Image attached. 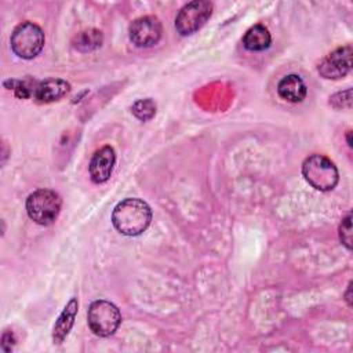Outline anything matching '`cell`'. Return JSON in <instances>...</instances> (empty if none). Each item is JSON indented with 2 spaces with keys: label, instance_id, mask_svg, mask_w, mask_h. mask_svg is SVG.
Segmentation results:
<instances>
[{
  "label": "cell",
  "instance_id": "1",
  "mask_svg": "<svg viewBox=\"0 0 353 353\" xmlns=\"http://www.w3.org/2000/svg\"><path fill=\"white\" fill-rule=\"evenodd\" d=\"M152 221L149 204L137 197H128L116 204L112 212V223L124 236H138L148 229Z\"/></svg>",
  "mask_w": 353,
  "mask_h": 353
},
{
  "label": "cell",
  "instance_id": "2",
  "mask_svg": "<svg viewBox=\"0 0 353 353\" xmlns=\"http://www.w3.org/2000/svg\"><path fill=\"white\" fill-rule=\"evenodd\" d=\"M302 175L306 182L320 192L332 190L338 181L339 172L336 165L324 154H310L302 163Z\"/></svg>",
  "mask_w": 353,
  "mask_h": 353
},
{
  "label": "cell",
  "instance_id": "3",
  "mask_svg": "<svg viewBox=\"0 0 353 353\" xmlns=\"http://www.w3.org/2000/svg\"><path fill=\"white\" fill-rule=\"evenodd\" d=\"M62 200L58 193L50 189H37L30 193L26 199V212L28 216L41 225L48 226L55 222L59 215Z\"/></svg>",
  "mask_w": 353,
  "mask_h": 353
},
{
  "label": "cell",
  "instance_id": "4",
  "mask_svg": "<svg viewBox=\"0 0 353 353\" xmlns=\"http://www.w3.org/2000/svg\"><path fill=\"white\" fill-rule=\"evenodd\" d=\"M44 33L41 28L30 21H25L15 26L11 33L10 44L12 52L22 59L37 57L44 47Z\"/></svg>",
  "mask_w": 353,
  "mask_h": 353
},
{
  "label": "cell",
  "instance_id": "5",
  "mask_svg": "<svg viewBox=\"0 0 353 353\" xmlns=\"http://www.w3.org/2000/svg\"><path fill=\"white\" fill-rule=\"evenodd\" d=\"M88 327L98 336H109L114 334L121 323V314L116 305L109 301H94L87 312Z\"/></svg>",
  "mask_w": 353,
  "mask_h": 353
},
{
  "label": "cell",
  "instance_id": "6",
  "mask_svg": "<svg viewBox=\"0 0 353 353\" xmlns=\"http://www.w3.org/2000/svg\"><path fill=\"white\" fill-rule=\"evenodd\" d=\"M212 3L207 0H194L185 4L176 18L175 29L181 36H189L197 32L211 17Z\"/></svg>",
  "mask_w": 353,
  "mask_h": 353
},
{
  "label": "cell",
  "instance_id": "7",
  "mask_svg": "<svg viewBox=\"0 0 353 353\" xmlns=\"http://www.w3.org/2000/svg\"><path fill=\"white\" fill-rule=\"evenodd\" d=\"M163 34V26L157 17L145 15L139 17L128 28L130 40L137 47H152L159 43Z\"/></svg>",
  "mask_w": 353,
  "mask_h": 353
},
{
  "label": "cell",
  "instance_id": "8",
  "mask_svg": "<svg viewBox=\"0 0 353 353\" xmlns=\"http://www.w3.org/2000/svg\"><path fill=\"white\" fill-rule=\"evenodd\" d=\"M352 69V46L338 47L327 57L321 59L317 66V72L324 79H341L345 77Z\"/></svg>",
  "mask_w": 353,
  "mask_h": 353
},
{
  "label": "cell",
  "instance_id": "9",
  "mask_svg": "<svg viewBox=\"0 0 353 353\" xmlns=\"http://www.w3.org/2000/svg\"><path fill=\"white\" fill-rule=\"evenodd\" d=\"M114 163H116V153L110 145H105L98 150H95L88 165L91 181L94 183L106 182L112 175Z\"/></svg>",
  "mask_w": 353,
  "mask_h": 353
},
{
  "label": "cell",
  "instance_id": "10",
  "mask_svg": "<svg viewBox=\"0 0 353 353\" xmlns=\"http://www.w3.org/2000/svg\"><path fill=\"white\" fill-rule=\"evenodd\" d=\"M70 90V84L63 79H46L33 88V97L40 103H50L63 98Z\"/></svg>",
  "mask_w": 353,
  "mask_h": 353
},
{
  "label": "cell",
  "instance_id": "11",
  "mask_svg": "<svg viewBox=\"0 0 353 353\" xmlns=\"http://www.w3.org/2000/svg\"><path fill=\"white\" fill-rule=\"evenodd\" d=\"M77 309H79L77 298H70L69 302L66 303V306L63 307V310L61 312V314L58 316V319L54 324V328H52V342L55 345L62 343L63 339L66 338V335L69 334V331L72 330L74 317L77 314Z\"/></svg>",
  "mask_w": 353,
  "mask_h": 353
},
{
  "label": "cell",
  "instance_id": "12",
  "mask_svg": "<svg viewBox=\"0 0 353 353\" xmlns=\"http://www.w3.org/2000/svg\"><path fill=\"white\" fill-rule=\"evenodd\" d=\"M277 92L280 98L287 102L298 103L306 97V84L298 74H287L277 84Z\"/></svg>",
  "mask_w": 353,
  "mask_h": 353
},
{
  "label": "cell",
  "instance_id": "13",
  "mask_svg": "<svg viewBox=\"0 0 353 353\" xmlns=\"http://www.w3.org/2000/svg\"><path fill=\"white\" fill-rule=\"evenodd\" d=\"M270 43H272L270 32L268 30V28H265L261 23L251 26L243 37V44L250 51H263L269 48Z\"/></svg>",
  "mask_w": 353,
  "mask_h": 353
},
{
  "label": "cell",
  "instance_id": "14",
  "mask_svg": "<svg viewBox=\"0 0 353 353\" xmlns=\"http://www.w3.org/2000/svg\"><path fill=\"white\" fill-rule=\"evenodd\" d=\"M101 44H102V33L97 29H87L80 32L73 41V47L81 52L92 51L101 47Z\"/></svg>",
  "mask_w": 353,
  "mask_h": 353
},
{
  "label": "cell",
  "instance_id": "15",
  "mask_svg": "<svg viewBox=\"0 0 353 353\" xmlns=\"http://www.w3.org/2000/svg\"><path fill=\"white\" fill-rule=\"evenodd\" d=\"M132 114L141 121H149L156 114V103L150 98L138 99L131 105Z\"/></svg>",
  "mask_w": 353,
  "mask_h": 353
},
{
  "label": "cell",
  "instance_id": "16",
  "mask_svg": "<svg viewBox=\"0 0 353 353\" xmlns=\"http://www.w3.org/2000/svg\"><path fill=\"white\" fill-rule=\"evenodd\" d=\"M4 87L8 90H12L15 92V95L21 99H26L30 95H33V90L34 87H30L26 81H21V80H6L4 81Z\"/></svg>",
  "mask_w": 353,
  "mask_h": 353
},
{
  "label": "cell",
  "instance_id": "17",
  "mask_svg": "<svg viewBox=\"0 0 353 353\" xmlns=\"http://www.w3.org/2000/svg\"><path fill=\"white\" fill-rule=\"evenodd\" d=\"M339 240L341 243L350 250L352 248V214L347 212L339 225Z\"/></svg>",
  "mask_w": 353,
  "mask_h": 353
},
{
  "label": "cell",
  "instance_id": "18",
  "mask_svg": "<svg viewBox=\"0 0 353 353\" xmlns=\"http://www.w3.org/2000/svg\"><path fill=\"white\" fill-rule=\"evenodd\" d=\"M330 103L334 108H347L350 109L352 106V90L347 88L346 91H341L330 97Z\"/></svg>",
  "mask_w": 353,
  "mask_h": 353
},
{
  "label": "cell",
  "instance_id": "19",
  "mask_svg": "<svg viewBox=\"0 0 353 353\" xmlns=\"http://www.w3.org/2000/svg\"><path fill=\"white\" fill-rule=\"evenodd\" d=\"M14 342H15V338H14L12 332L6 331V332L3 334V336H1V350L4 352V350H6V347H7V343L14 345Z\"/></svg>",
  "mask_w": 353,
  "mask_h": 353
},
{
  "label": "cell",
  "instance_id": "20",
  "mask_svg": "<svg viewBox=\"0 0 353 353\" xmlns=\"http://www.w3.org/2000/svg\"><path fill=\"white\" fill-rule=\"evenodd\" d=\"M350 290H352V283L349 284V287H347V291H346V302H347V305L350 306L352 303H350Z\"/></svg>",
  "mask_w": 353,
  "mask_h": 353
},
{
  "label": "cell",
  "instance_id": "21",
  "mask_svg": "<svg viewBox=\"0 0 353 353\" xmlns=\"http://www.w3.org/2000/svg\"><path fill=\"white\" fill-rule=\"evenodd\" d=\"M347 145L352 146V139H350V131H347Z\"/></svg>",
  "mask_w": 353,
  "mask_h": 353
}]
</instances>
